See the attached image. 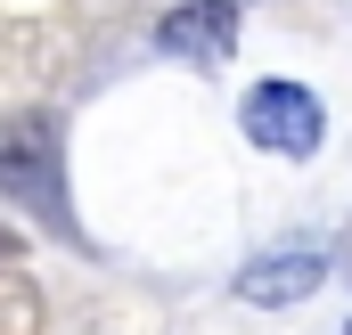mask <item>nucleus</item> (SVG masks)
Instances as JSON below:
<instances>
[{"label": "nucleus", "instance_id": "f257e3e1", "mask_svg": "<svg viewBox=\"0 0 352 335\" xmlns=\"http://www.w3.org/2000/svg\"><path fill=\"white\" fill-rule=\"evenodd\" d=\"M58 123L33 106V115H16V123H0V188L25 205V213H41L50 229H66V172H58Z\"/></svg>", "mask_w": 352, "mask_h": 335}, {"label": "nucleus", "instance_id": "f03ea898", "mask_svg": "<svg viewBox=\"0 0 352 335\" xmlns=\"http://www.w3.org/2000/svg\"><path fill=\"white\" fill-rule=\"evenodd\" d=\"M238 123H246V139L270 148V156H287V164H303L311 148H320V131H328V115H320V98L303 82H287V74H270L238 98Z\"/></svg>", "mask_w": 352, "mask_h": 335}, {"label": "nucleus", "instance_id": "7ed1b4c3", "mask_svg": "<svg viewBox=\"0 0 352 335\" xmlns=\"http://www.w3.org/2000/svg\"><path fill=\"white\" fill-rule=\"evenodd\" d=\"M164 49L173 58H230L238 49V8L230 0H180L173 16H164Z\"/></svg>", "mask_w": 352, "mask_h": 335}, {"label": "nucleus", "instance_id": "20e7f679", "mask_svg": "<svg viewBox=\"0 0 352 335\" xmlns=\"http://www.w3.org/2000/svg\"><path fill=\"white\" fill-rule=\"evenodd\" d=\"M320 278H328V262H320V253H270V262H254V270L238 278V294H246V303H263V311H278V303L320 294Z\"/></svg>", "mask_w": 352, "mask_h": 335}]
</instances>
